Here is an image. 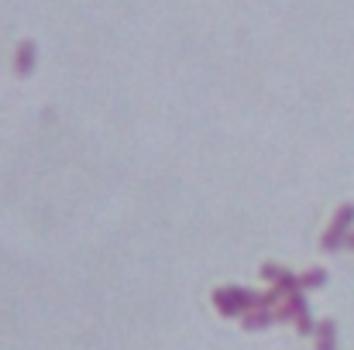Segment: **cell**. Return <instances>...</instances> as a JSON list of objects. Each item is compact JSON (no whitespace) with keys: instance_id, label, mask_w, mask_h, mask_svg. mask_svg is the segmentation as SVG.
Listing matches in <instances>:
<instances>
[{"instance_id":"obj_1","label":"cell","mask_w":354,"mask_h":350,"mask_svg":"<svg viewBox=\"0 0 354 350\" xmlns=\"http://www.w3.org/2000/svg\"><path fill=\"white\" fill-rule=\"evenodd\" d=\"M351 224H354V203H344V206L334 213V220H330L327 233H324V251H337V247H344L348 237H351Z\"/></svg>"},{"instance_id":"obj_2","label":"cell","mask_w":354,"mask_h":350,"mask_svg":"<svg viewBox=\"0 0 354 350\" xmlns=\"http://www.w3.org/2000/svg\"><path fill=\"white\" fill-rule=\"evenodd\" d=\"M261 275H265V278H268V282H272V285H275L279 292H286V295H292V292H303V289H299V278H296V275H292L289 268H279V264H265V268H261Z\"/></svg>"},{"instance_id":"obj_3","label":"cell","mask_w":354,"mask_h":350,"mask_svg":"<svg viewBox=\"0 0 354 350\" xmlns=\"http://www.w3.org/2000/svg\"><path fill=\"white\" fill-rule=\"evenodd\" d=\"M35 69V45L31 41H21L17 45V55H14V72L17 76H28Z\"/></svg>"},{"instance_id":"obj_4","label":"cell","mask_w":354,"mask_h":350,"mask_svg":"<svg viewBox=\"0 0 354 350\" xmlns=\"http://www.w3.org/2000/svg\"><path fill=\"white\" fill-rule=\"evenodd\" d=\"M313 337H317V350H337V323H330V320L320 323Z\"/></svg>"},{"instance_id":"obj_5","label":"cell","mask_w":354,"mask_h":350,"mask_svg":"<svg viewBox=\"0 0 354 350\" xmlns=\"http://www.w3.org/2000/svg\"><path fill=\"white\" fill-rule=\"evenodd\" d=\"M272 320H275V309H265V306H258V309H251V313H248L244 327H248V330H265Z\"/></svg>"},{"instance_id":"obj_6","label":"cell","mask_w":354,"mask_h":350,"mask_svg":"<svg viewBox=\"0 0 354 350\" xmlns=\"http://www.w3.org/2000/svg\"><path fill=\"white\" fill-rule=\"evenodd\" d=\"M320 285H327V271L313 268V271L299 275V289H320Z\"/></svg>"},{"instance_id":"obj_7","label":"cell","mask_w":354,"mask_h":350,"mask_svg":"<svg viewBox=\"0 0 354 350\" xmlns=\"http://www.w3.org/2000/svg\"><path fill=\"white\" fill-rule=\"evenodd\" d=\"M348 247H354V231H351V237H348Z\"/></svg>"}]
</instances>
